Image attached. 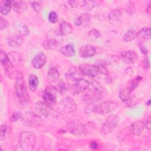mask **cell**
Instances as JSON below:
<instances>
[{"mask_svg":"<svg viewBox=\"0 0 151 151\" xmlns=\"http://www.w3.org/2000/svg\"><path fill=\"white\" fill-rule=\"evenodd\" d=\"M8 57L13 65H19L22 62V57L16 51H12L8 54Z\"/></svg>","mask_w":151,"mask_h":151,"instance_id":"cell-30","label":"cell"},{"mask_svg":"<svg viewBox=\"0 0 151 151\" xmlns=\"http://www.w3.org/2000/svg\"><path fill=\"white\" fill-rule=\"evenodd\" d=\"M119 122V117L114 114H111L109 116L104 123H103L101 127V133L103 134H107L112 132Z\"/></svg>","mask_w":151,"mask_h":151,"instance_id":"cell-8","label":"cell"},{"mask_svg":"<svg viewBox=\"0 0 151 151\" xmlns=\"http://www.w3.org/2000/svg\"><path fill=\"white\" fill-rule=\"evenodd\" d=\"M109 64V63L105 60L97 61L95 65L97 67L99 73L107 75L109 73L108 70L107 68V66Z\"/></svg>","mask_w":151,"mask_h":151,"instance_id":"cell-29","label":"cell"},{"mask_svg":"<svg viewBox=\"0 0 151 151\" xmlns=\"http://www.w3.org/2000/svg\"><path fill=\"white\" fill-rule=\"evenodd\" d=\"M114 79H115L114 76H113L111 74H110L109 73L107 75H106V81L108 83H112Z\"/></svg>","mask_w":151,"mask_h":151,"instance_id":"cell-45","label":"cell"},{"mask_svg":"<svg viewBox=\"0 0 151 151\" xmlns=\"http://www.w3.org/2000/svg\"><path fill=\"white\" fill-rule=\"evenodd\" d=\"M68 84L70 91L75 95L84 92L88 87L90 83L87 80L80 78L68 83Z\"/></svg>","mask_w":151,"mask_h":151,"instance_id":"cell-6","label":"cell"},{"mask_svg":"<svg viewBox=\"0 0 151 151\" xmlns=\"http://www.w3.org/2000/svg\"><path fill=\"white\" fill-rule=\"evenodd\" d=\"M91 21V15L88 13H84L75 20V24L77 25H86L88 24Z\"/></svg>","mask_w":151,"mask_h":151,"instance_id":"cell-27","label":"cell"},{"mask_svg":"<svg viewBox=\"0 0 151 151\" xmlns=\"http://www.w3.org/2000/svg\"><path fill=\"white\" fill-rule=\"evenodd\" d=\"M35 110L39 116L48 117L52 112V108L45 102L38 101L35 104Z\"/></svg>","mask_w":151,"mask_h":151,"instance_id":"cell-12","label":"cell"},{"mask_svg":"<svg viewBox=\"0 0 151 151\" xmlns=\"http://www.w3.org/2000/svg\"><path fill=\"white\" fill-rule=\"evenodd\" d=\"M13 27L18 34L22 37L27 36L29 33V29L28 27L21 21H15L13 24Z\"/></svg>","mask_w":151,"mask_h":151,"instance_id":"cell-17","label":"cell"},{"mask_svg":"<svg viewBox=\"0 0 151 151\" xmlns=\"http://www.w3.org/2000/svg\"><path fill=\"white\" fill-rule=\"evenodd\" d=\"M31 6L32 7L33 9H34L35 12H39L41 11V5L39 4L38 2H35V1L32 2L31 3Z\"/></svg>","mask_w":151,"mask_h":151,"instance_id":"cell-43","label":"cell"},{"mask_svg":"<svg viewBox=\"0 0 151 151\" xmlns=\"http://www.w3.org/2000/svg\"><path fill=\"white\" fill-rule=\"evenodd\" d=\"M73 32V27L72 25L67 22L66 21H63L60 24V32L61 35L66 36Z\"/></svg>","mask_w":151,"mask_h":151,"instance_id":"cell-25","label":"cell"},{"mask_svg":"<svg viewBox=\"0 0 151 151\" xmlns=\"http://www.w3.org/2000/svg\"><path fill=\"white\" fill-rule=\"evenodd\" d=\"M78 69L83 76H86L92 78L95 77L99 73L97 67L93 64H82L79 66Z\"/></svg>","mask_w":151,"mask_h":151,"instance_id":"cell-11","label":"cell"},{"mask_svg":"<svg viewBox=\"0 0 151 151\" xmlns=\"http://www.w3.org/2000/svg\"><path fill=\"white\" fill-rule=\"evenodd\" d=\"M81 76H83L79 69L78 70L75 67H71L65 74V78L68 83L73 81L76 79L80 78Z\"/></svg>","mask_w":151,"mask_h":151,"instance_id":"cell-18","label":"cell"},{"mask_svg":"<svg viewBox=\"0 0 151 151\" xmlns=\"http://www.w3.org/2000/svg\"><path fill=\"white\" fill-rule=\"evenodd\" d=\"M60 52L67 57H73L75 55V51L72 44H68L61 47L60 49Z\"/></svg>","mask_w":151,"mask_h":151,"instance_id":"cell-26","label":"cell"},{"mask_svg":"<svg viewBox=\"0 0 151 151\" xmlns=\"http://www.w3.org/2000/svg\"><path fill=\"white\" fill-rule=\"evenodd\" d=\"M139 46L141 52H142L143 54H147L148 53V50L146 48V47H145L143 44L139 43Z\"/></svg>","mask_w":151,"mask_h":151,"instance_id":"cell-47","label":"cell"},{"mask_svg":"<svg viewBox=\"0 0 151 151\" xmlns=\"http://www.w3.org/2000/svg\"><path fill=\"white\" fill-rule=\"evenodd\" d=\"M150 3H151V1H149V4H148V6H147V8H146V12H147L149 15H150V12H151Z\"/></svg>","mask_w":151,"mask_h":151,"instance_id":"cell-53","label":"cell"},{"mask_svg":"<svg viewBox=\"0 0 151 151\" xmlns=\"http://www.w3.org/2000/svg\"><path fill=\"white\" fill-rule=\"evenodd\" d=\"M8 126L6 124H2L0 128V136H1V139L3 140L5 139L6 131H7Z\"/></svg>","mask_w":151,"mask_h":151,"instance_id":"cell-40","label":"cell"},{"mask_svg":"<svg viewBox=\"0 0 151 151\" xmlns=\"http://www.w3.org/2000/svg\"><path fill=\"white\" fill-rule=\"evenodd\" d=\"M83 2V6L85 8L88 10L91 9L94 7L99 5V4H100L98 1H84Z\"/></svg>","mask_w":151,"mask_h":151,"instance_id":"cell-37","label":"cell"},{"mask_svg":"<svg viewBox=\"0 0 151 151\" xmlns=\"http://www.w3.org/2000/svg\"><path fill=\"white\" fill-rule=\"evenodd\" d=\"M132 91L126 86L121 88L119 91V97L123 102H126L130 97V93Z\"/></svg>","mask_w":151,"mask_h":151,"instance_id":"cell-33","label":"cell"},{"mask_svg":"<svg viewBox=\"0 0 151 151\" xmlns=\"http://www.w3.org/2000/svg\"><path fill=\"white\" fill-rule=\"evenodd\" d=\"M14 87L17 96L22 102H25L29 100L27 87L22 74L19 71L17 73Z\"/></svg>","mask_w":151,"mask_h":151,"instance_id":"cell-2","label":"cell"},{"mask_svg":"<svg viewBox=\"0 0 151 151\" xmlns=\"http://www.w3.org/2000/svg\"><path fill=\"white\" fill-rule=\"evenodd\" d=\"M68 3L73 8H76L78 5V1H68Z\"/></svg>","mask_w":151,"mask_h":151,"instance_id":"cell-51","label":"cell"},{"mask_svg":"<svg viewBox=\"0 0 151 151\" xmlns=\"http://www.w3.org/2000/svg\"><path fill=\"white\" fill-rule=\"evenodd\" d=\"M96 53V48L91 45H83L79 50V54L83 58L93 57Z\"/></svg>","mask_w":151,"mask_h":151,"instance_id":"cell-15","label":"cell"},{"mask_svg":"<svg viewBox=\"0 0 151 151\" xmlns=\"http://www.w3.org/2000/svg\"><path fill=\"white\" fill-rule=\"evenodd\" d=\"M142 77L138 76L137 77H136L135 78H134L132 80H130L127 84L126 87L131 91H133L136 88H137V87L138 86L139 83L140 82V81L142 80Z\"/></svg>","mask_w":151,"mask_h":151,"instance_id":"cell-34","label":"cell"},{"mask_svg":"<svg viewBox=\"0 0 151 151\" xmlns=\"http://www.w3.org/2000/svg\"><path fill=\"white\" fill-rule=\"evenodd\" d=\"M146 104L147 105V106H150V100H149L146 102Z\"/></svg>","mask_w":151,"mask_h":151,"instance_id":"cell-54","label":"cell"},{"mask_svg":"<svg viewBox=\"0 0 151 151\" xmlns=\"http://www.w3.org/2000/svg\"><path fill=\"white\" fill-rule=\"evenodd\" d=\"M28 83L29 90L32 92L35 91L38 85V79L37 77L34 74H31L29 76Z\"/></svg>","mask_w":151,"mask_h":151,"instance_id":"cell-32","label":"cell"},{"mask_svg":"<svg viewBox=\"0 0 151 151\" xmlns=\"http://www.w3.org/2000/svg\"><path fill=\"white\" fill-rule=\"evenodd\" d=\"M126 102H127V106H128L129 107H132L136 103V99L134 98V97H130Z\"/></svg>","mask_w":151,"mask_h":151,"instance_id":"cell-46","label":"cell"},{"mask_svg":"<svg viewBox=\"0 0 151 151\" xmlns=\"http://www.w3.org/2000/svg\"><path fill=\"white\" fill-rule=\"evenodd\" d=\"M137 32L133 29L128 30L123 36V40L125 42H129L136 38Z\"/></svg>","mask_w":151,"mask_h":151,"instance_id":"cell-36","label":"cell"},{"mask_svg":"<svg viewBox=\"0 0 151 151\" xmlns=\"http://www.w3.org/2000/svg\"><path fill=\"white\" fill-rule=\"evenodd\" d=\"M126 12L129 15H133L135 11V6L133 3H129L126 8Z\"/></svg>","mask_w":151,"mask_h":151,"instance_id":"cell-41","label":"cell"},{"mask_svg":"<svg viewBox=\"0 0 151 151\" xmlns=\"http://www.w3.org/2000/svg\"><path fill=\"white\" fill-rule=\"evenodd\" d=\"M84 91L85 93L82 96V99L87 104H94L101 100L104 96L103 88L96 81H93Z\"/></svg>","mask_w":151,"mask_h":151,"instance_id":"cell-1","label":"cell"},{"mask_svg":"<svg viewBox=\"0 0 151 151\" xmlns=\"http://www.w3.org/2000/svg\"><path fill=\"white\" fill-rule=\"evenodd\" d=\"M46 62V56L45 55L40 52L38 53L32 60V65L35 68L39 69L42 68Z\"/></svg>","mask_w":151,"mask_h":151,"instance_id":"cell-19","label":"cell"},{"mask_svg":"<svg viewBox=\"0 0 151 151\" xmlns=\"http://www.w3.org/2000/svg\"><path fill=\"white\" fill-rule=\"evenodd\" d=\"M66 128L70 133L78 136L85 135L87 133L86 126L77 120L68 121L66 124Z\"/></svg>","mask_w":151,"mask_h":151,"instance_id":"cell-5","label":"cell"},{"mask_svg":"<svg viewBox=\"0 0 151 151\" xmlns=\"http://www.w3.org/2000/svg\"><path fill=\"white\" fill-rule=\"evenodd\" d=\"M120 56L123 61L127 64H132L134 63L138 58L137 54L132 50L122 51L120 53Z\"/></svg>","mask_w":151,"mask_h":151,"instance_id":"cell-14","label":"cell"},{"mask_svg":"<svg viewBox=\"0 0 151 151\" xmlns=\"http://www.w3.org/2000/svg\"><path fill=\"white\" fill-rule=\"evenodd\" d=\"M88 36L91 40L94 41L99 38V37L100 36V32L96 29H93L89 32Z\"/></svg>","mask_w":151,"mask_h":151,"instance_id":"cell-38","label":"cell"},{"mask_svg":"<svg viewBox=\"0 0 151 151\" xmlns=\"http://www.w3.org/2000/svg\"><path fill=\"white\" fill-rule=\"evenodd\" d=\"M8 22L3 17H0V28L1 30H4L8 27Z\"/></svg>","mask_w":151,"mask_h":151,"instance_id":"cell-42","label":"cell"},{"mask_svg":"<svg viewBox=\"0 0 151 151\" xmlns=\"http://www.w3.org/2000/svg\"><path fill=\"white\" fill-rule=\"evenodd\" d=\"M7 44L12 48H17L22 45L24 40L22 36L19 34H15L9 37L7 40Z\"/></svg>","mask_w":151,"mask_h":151,"instance_id":"cell-20","label":"cell"},{"mask_svg":"<svg viewBox=\"0 0 151 151\" xmlns=\"http://www.w3.org/2000/svg\"><path fill=\"white\" fill-rule=\"evenodd\" d=\"M59 109L63 112L70 114L77 110V104L74 99L67 97L61 100L58 104Z\"/></svg>","mask_w":151,"mask_h":151,"instance_id":"cell-9","label":"cell"},{"mask_svg":"<svg viewBox=\"0 0 151 151\" xmlns=\"http://www.w3.org/2000/svg\"><path fill=\"white\" fill-rule=\"evenodd\" d=\"M22 115L20 113L18 112H14L12 113V117H11V119L13 122H16L19 119H21L22 118Z\"/></svg>","mask_w":151,"mask_h":151,"instance_id":"cell-44","label":"cell"},{"mask_svg":"<svg viewBox=\"0 0 151 151\" xmlns=\"http://www.w3.org/2000/svg\"><path fill=\"white\" fill-rule=\"evenodd\" d=\"M125 73L127 75H130L133 73V70L130 67H128L125 70Z\"/></svg>","mask_w":151,"mask_h":151,"instance_id":"cell-52","label":"cell"},{"mask_svg":"<svg viewBox=\"0 0 151 151\" xmlns=\"http://www.w3.org/2000/svg\"><path fill=\"white\" fill-rule=\"evenodd\" d=\"M150 122H151V121H150V117L149 116V117L147 118V119L146 120V122H145V127H146V129H147L148 130H150V126H151V125H150Z\"/></svg>","mask_w":151,"mask_h":151,"instance_id":"cell-50","label":"cell"},{"mask_svg":"<svg viewBox=\"0 0 151 151\" xmlns=\"http://www.w3.org/2000/svg\"><path fill=\"white\" fill-rule=\"evenodd\" d=\"M36 144L35 134L32 132H22L19 137V145L24 151L32 150Z\"/></svg>","mask_w":151,"mask_h":151,"instance_id":"cell-4","label":"cell"},{"mask_svg":"<svg viewBox=\"0 0 151 151\" xmlns=\"http://www.w3.org/2000/svg\"><path fill=\"white\" fill-rule=\"evenodd\" d=\"M59 77L60 73L56 68L51 67L48 70L47 73V78L50 82L54 83L57 81L59 79Z\"/></svg>","mask_w":151,"mask_h":151,"instance_id":"cell-28","label":"cell"},{"mask_svg":"<svg viewBox=\"0 0 151 151\" xmlns=\"http://www.w3.org/2000/svg\"><path fill=\"white\" fill-rule=\"evenodd\" d=\"M90 147L93 150H96L99 148V145L96 141H92L90 144Z\"/></svg>","mask_w":151,"mask_h":151,"instance_id":"cell-49","label":"cell"},{"mask_svg":"<svg viewBox=\"0 0 151 151\" xmlns=\"http://www.w3.org/2000/svg\"><path fill=\"white\" fill-rule=\"evenodd\" d=\"M0 58L1 64L4 69V72L6 76L10 78H12L14 75V65L11 62L8 54L4 51L1 50Z\"/></svg>","mask_w":151,"mask_h":151,"instance_id":"cell-10","label":"cell"},{"mask_svg":"<svg viewBox=\"0 0 151 151\" xmlns=\"http://www.w3.org/2000/svg\"><path fill=\"white\" fill-rule=\"evenodd\" d=\"M12 8L17 13H22L27 8V4L22 1H11Z\"/></svg>","mask_w":151,"mask_h":151,"instance_id":"cell-22","label":"cell"},{"mask_svg":"<svg viewBox=\"0 0 151 151\" xmlns=\"http://www.w3.org/2000/svg\"><path fill=\"white\" fill-rule=\"evenodd\" d=\"M12 4L10 1H2L0 3V11L3 15H7L10 12Z\"/></svg>","mask_w":151,"mask_h":151,"instance_id":"cell-31","label":"cell"},{"mask_svg":"<svg viewBox=\"0 0 151 151\" xmlns=\"http://www.w3.org/2000/svg\"><path fill=\"white\" fill-rule=\"evenodd\" d=\"M53 87L55 88L56 91H57L59 93H60L62 95L64 94L67 91V87L65 86V84L63 80H60L58 81H57V83L54 86H53Z\"/></svg>","mask_w":151,"mask_h":151,"instance_id":"cell-35","label":"cell"},{"mask_svg":"<svg viewBox=\"0 0 151 151\" xmlns=\"http://www.w3.org/2000/svg\"><path fill=\"white\" fill-rule=\"evenodd\" d=\"M121 16L122 12L119 9H114L109 14V21L111 24H117L119 21Z\"/></svg>","mask_w":151,"mask_h":151,"instance_id":"cell-23","label":"cell"},{"mask_svg":"<svg viewBox=\"0 0 151 151\" xmlns=\"http://www.w3.org/2000/svg\"><path fill=\"white\" fill-rule=\"evenodd\" d=\"M118 106L116 101L106 100L100 103L99 104H88L87 109L90 111L97 113L100 114H106L114 110Z\"/></svg>","mask_w":151,"mask_h":151,"instance_id":"cell-3","label":"cell"},{"mask_svg":"<svg viewBox=\"0 0 151 151\" xmlns=\"http://www.w3.org/2000/svg\"><path fill=\"white\" fill-rule=\"evenodd\" d=\"M49 21L52 24H55L58 21V15L55 11H51L48 17Z\"/></svg>","mask_w":151,"mask_h":151,"instance_id":"cell-39","label":"cell"},{"mask_svg":"<svg viewBox=\"0 0 151 151\" xmlns=\"http://www.w3.org/2000/svg\"><path fill=\"white\" fill-rule=\"evenodd\" d=\"M60 45V42L55 38H48L44 43V47L47 50H54L59 48Z\"/></svg>","mask_w":151,"mask_h":151,"instance_id":"cell-24","label":"cell"},{"mask_svg":"<svg viewBox=\"0 0 151 151\" xmlns=\"http://www.w3.org/2000/svg\"><path fill=\"white\" fill-rule=\"evenodd\" d=\"M21 120L23 124L28 127H37L42 123V119L38 114L31 111L25 112L22 114Z\"/></svg>","mask_w":151,"mask_h":151,"instance_id":"cell-7","label":"cell"},{"mask_svg":"<svg viewBox=\"0 0 151 151\" xmlns=\"http://www.w3.org/2000/svg\"><path fill=\"white\" fill-rule=\"evenodd\" d=\"M145 126V122L141 120H138L133 122L129 127V130L131 133L134 135H139L143 132Z\"/></svg>","mask_w":151,"mask_h":151,"instance_id":"cell-21","label":"cell"},{"mask_svg":"<svg viewBox=\"0 0 151 151\" xmlns=\"http://www.w3.org/2000/svg\"><path fill=\"white\" fill-rule=\"evenodd\" d=\"M150 28L143 27L138 32H137L136 38L139 43L143 44L150 38Z\"/></svg>","mask_w":151,"mask_h":151,"instance_id":"cell-16","label":"cell"},{"mask_svg":"<svg viewBox=\"0 0 151 151\" xmlns=\"http://www.w3.org/2000/svg\"><path fill=\"white\" fill-rule=\"evenodd\" d=\"M143 67H145V68H149V66H150V63H149V59L148 58V57H145L143 59Z\"/></svg>","mask_w":151,"mask_h":151,"instance_id":"cell-48","label":"cell"},{"mask_svg":"<svg viewBox=\"0 0 151 151\" xmlns=\"http://www.w3.org/2000/svg\"><path fill=\"white\" fill-rule=\"evenodd\" d=\"M55 91H56V90L53 87H46L42 95V97L45 103L50 106L55 104L57 101V96L55 95Z\"/></svg>","mask_w":151,"mask_h":151,"instance_id":"cell-13","label":"cell"}]
</instances>
